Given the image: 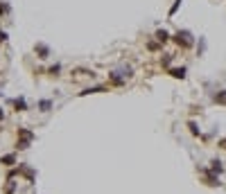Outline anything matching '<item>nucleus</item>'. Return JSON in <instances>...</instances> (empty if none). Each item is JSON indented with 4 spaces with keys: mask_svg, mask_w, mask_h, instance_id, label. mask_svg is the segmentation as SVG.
<instances>
[{
    "mask_svg": "<svg viewBox=\"0 0 226 194\" xmlns=\"http://www.w3.org/2000/svg\"><path fill=\"white\" fill-rule=\"evenodd\" d=\"M156 38H158V41H161V43H165L167 38H170V34H167L165 30H161V32H156Z\"/></svg>",
    "mask_w": 226,
    "mask_h": 194,
    "instance_id": "nucleus-1",
    "label": "nucleus"
},
{
    "mask_svg": "<svg viewBox=\"0 0 226 194\" xmlns=\"http://www.w3.org/2000/svg\"><path fill=\"white\" fill-rule=\"evenodd\" d=\"M172 75H174V77H183L185 70H183V68H176V70H172Z\"/></svg>",
    "mask_w": 226,
    "mask_h": 194,
    "instance_id": "nucleus-2",
    "label": "nucleus"
},
{
    "mask_svg": "<svg viewBox=\"0 0 226 194\" xmlns=\"http://www.w3.org/2000/svg\"><path fill=\"white\" fill-rule=\"evenodd\" d=\"M0 41H5V32H0Z\"/></svg>",
    "mask_w": 226,
    "mask_h": 194,
    "instance_id": "nucleus-3",
    "label": "nucleus"
},
{
    "mask_svg": "<svg viewBox=\"0 0 226 194\" xmlns=\"http://www.w3.org/2000/svg\"><path fill=\"white\" fill-rule=\"evenodd\" d=\"M219 144H222V147H224V149H226V140H222V142H219Z\"/></svg>",
    "mask_w": 226,
    "mask_h": 194,
    "instance_id": "nucleus-4",
    "label": "nucleus"
}]
</instances>
